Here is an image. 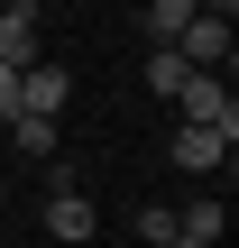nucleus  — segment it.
I'll list each match as a JSON object with an SVG mask.
<instances>
[{
  "label": "nucleus",
  "mask_w": 239,
  "mask_h": 248,
  "mask_svg": "<svg viewBox=\"0 0 239 248\" xmlns=\"http://www.w3.org/2000/svg\"><path fill=\"white\" fill-rule=\"evenodd\" d=\"M184 18H193V0H147V37H157V46H175Z\"/></svg>",
  "instance_id": "nucleus-9"
},
{
  "label": "nucleus",
  "mask_w": 239,
  "mask_h": 248,
  "mask_svg": "<svg viewBox=\"0 0 239 248\" xmlns=\"http://www.w3.org/2000/svg\"><path fill=\"white\" fill-rule=\"evenodd\" d=\"M221 221H230V212H221V193H203V202H184V212H175V230H184V239H203V248H221Z\"/></svg>",
  "instance_id": "nucleus-7"
},
{
  "label": "nucleus",
  "mask_w": 239,
  "mask_h": 248,
  "mask_svg": "<svg viewBox=\"0 0 239 248\" xmlns=\"http://www.w3.org/2000/svg\"><path fill=\"white\" fill-rule=\"evenodd\" d=\"M175 110H184V129H221V138H239V101L221 74H193L184 92H175Z\"/></svg>",
  "instance_id": "nucleus-1"
},
{
  "label": "nucleus",
  "mask_w": 239,
  "mask_h": 248,
  "mask_svg": "<svg viewBox=\"0 0 239 248\" xmlns=\"http://www.w3.org/2000/svg\"><path fill=\"white\" fill-rule=\"evenodd\" d=\"M184 83H193V64H184L175 46H157V55H147V92H166V101H175Z\"/></svg>",
  "instance_id": "nucleus-8"
},
{
  "label": "nucleus",
  "mask_w": 239,
  "mask_h": 248,
  "mask_svg": "<svg viewBox=\"0 0 239 248\" xmlns=\"http://www.w3.org/2000/svg\"><path fill=\"white\" fill-rule=\"evenodd\" d=\"M0 64H9V74H28V64H37V9H28V0H9V9H0Z\"/></svg>",
  "instance_id": "nucleus-4"
},
{
  "label": "nucleus",
  "mask_w": 239,
  "mask_h": 248,
  "mask_svg": "<svg viewBox=\"0 0 239 248\" xmlns=\"http://www.w3.org/2000/svg\"><path fill=\"white\" fill-rule=\"evenodd\" d=\"M9 120H18V74L0 64V129H9Z\"/></svg>",
  "instance_id": "nucleus-12"
},
{
  "label": "nucleus",
  "mask_w": 239,
  "mask_h": 248,
  "mask_svg": "<svg viewBox=\"0 0 239 248\" xmlns=\"http://www.w3.org/2000/svg\"><path fill=\"white\" fill-rule=\"evenodd\" d=\"M138 239H147V248H166V239H175V212H157V202H147V212H138Z\"/></svg>",
  "instance_id": "nucleus-11"
},
{
  "label": "nucleus",
  "mask_w": 239,
  "mask_h": 248,
  "mask_svg": "<svg viewBox=\"0 0 239 248\" xmlns=\"http://www.w3.org/2000/svg\"><path fill=\"white\" fill-rule=\"evenodd\" d=\"M0 9H9V0H0Z\"/></svg>",
  "instance_id": "nucleus-14"
},
{
  "label": "nucleus",
  "mask_w": 239,
  "mask_h": 248,
  "mask_svg": "<svg viewBox=\"0 0 239 248\" xmlns=\"http://www.w3.org/2000/svg\"><path fill=\"white\" fill-rule=\"evenodd\" d=\"M175 55H184L193 74H230V18H212V9H193V18L175 28Z\"/></svg>",
  "instance_id": "nucleus-2"
},
{
  "label": "nucleus",
  "mask_w": 239,
  "mask_h": 248,
  "mask_svg": "<svg viewBox=\"0 0 239 248\" xmlns=\"http://www.w3.org/2000/svg\"><path fill=\"white\" fill-rule=\"evenodd\" d=\"M46 230H55L64 248H83L92 230H101V221H92V202H83V184H74V193H46Z\"/></svg>",
  "instance_id": "nucleus-6"
},
{
  "label": "nucleus",
  "mask_w": 239,
  "mask_h": 248,
  "mask_svg": "<svg viewBox=\"0 0 239 248\" xmlns=\"http://www.w3.org/2000/svg\"><path fill=\"white\" fill-rule=\"evenodd\" d=\"M64 92H74V83H64L55 64H28V74H18V110H28V120H55Z\"/></svg>",
  "instance_id": "nucleus-5"
},
{
  "label": "nucleus",
  "mask_w": 239,
  "mask_h": 248,
  "mask_svg": "<svg viewBox=\"0 0 239 248\" xmlns=\"http://www.w3.org/2000/svg\"><path fill=\"white\" fill-rule=\"evenodd\" d=\"M230 147H239V138H221V129H184V120H175V138H166V156H175L184 175H221Z\"/></svg>",
  "instance_id": "nucleus-3"
},
{
  "label": "nucleus",
  "mask_w": 239,
  "mask_h": 248,
  "mask_svg": "<svg viewBox=\"0 0 239 248\" xmlns=\"http://www.w3.org/2000/svg\"><path fill=\"white\" fill-rule=\"evenodd\" d=\"M166 248H203V239H184V230H175V239H166Z\"/></svg>",
  "instance_id": "nucleus-13"
},
{
  "label": "nucleus",
  "mask_w": 239,
  "mask_h": 248,
  "mask_svg": "<svg viewBox=\"0 0 239 248\" xmlns=\"http://www.w3.org/2000/svg\"><path fill=\"white\" fill-rule=\"evenodd\" d=\"M9 138H18L28 156H55V120H28V110H18V120H9Z\"/></svg>",
  "instance_id": "nucleus-10"
}]
</instances>
